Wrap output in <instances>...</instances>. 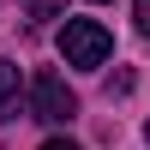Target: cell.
I'll list each match as a JSON object with an SVG mask.
<instances>
[{
    "label": "cell",
    "instance_id": "6da1fadb",
    "mask_svg": "<svg viewBox=\"0 0 150 150\" xmlns=\"http://www.w3.org/2000/svg\"><path fill=\"white\" fill-rule=\"evenodd\" d=\"M108 54H114V36H108L96 18H66V24H60V60H66V66L96 72Z\"/></svg>",
    "mask_w": 150,
    "mask_h": 150
},
{
    "label": "cell",
    "instance_id": "7a4b0ae2",
    "mask_svg": "<svg viewBox=\"0 0 150 150\" xmlns=\"http://www.w3.org/2000/svg\"><path fill=\"white\" fill-rule=\"evenodd\" d=\"M30 114L48 120V126H66V120L78 114V96L66 90L60 72H36V78H30Z\"/></svg>",
    "mask_w": 150,
    "mask_h": 150
},
{
    "label": "cell",
    "instance_id": "3957f363",
    "mask_svg": "<svg viewBox=\"0 0 150 150\" xmlns=\"http://www.w3.org/2000/svg\"><path fill=\"white\" fill-rule=\"evenodd\" d=\"M18 90H24L18 66H12V60H0V126H6L12 114H18Z\"/></svg>",
    "mask_w": 150,
    "mask_h": 150
},
{
    "label": "cell",
    "instance_id": "277c9868",
    "mask_svg": "<svg viewBox=\"0 0 150 150\" xmlns=\"http://www.w3.org/2000/svg\"><path fill=\"white\" fill-rule=\"evenodd\" d=\"M66 0H24V18H60Z\"/></svg>",
    "mask_w": 150,
    "mask_h": 150
},
{
    "label": "cell",
    "instance_id": "5b68a950",
    "mask_svg": "<svg viewBox=\"0 0 150 150\" xmlns=\"http://www.w3.org/2000/svg\"><path fill=\"white\" fill-rule=\"evenodd\" d=\"M132 18H138V36H150V0H132Z\"/></svg>",
    "mask_w": 150,
    "mask_h": 150
},
{
    "label": "cell",
    "instance_id": "8992f818",
    "mask_svg": "<svg viewBox=\"0 0 150 150\" xmlns=\"http://www.w3.org/2000/svg\"><path fill=\"white\" fill-rule=\"evenodd\" d=\"M42 150H78V144H72V138H48Z\"/></svg>",
    "mask_w": 150,
    "mask_h": 150
},
{
    "label": "cell",
    "instance_id": "52a82bcc",
    "mask_svg": "<svg viewBox=\"0 0 150 150\" xmlns=\"http://www.w3.org/2000/svg\"><path fill=\"white\" fill-rule=\"evenodd\" d=\"M144 138H150V126H144Z\"/></svg>",
    "mask_w": 150,
    "mask_h": 150
}]
</instances>
